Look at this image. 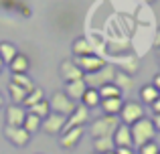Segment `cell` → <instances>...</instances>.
<instances>
[{"label": "cell", "mask_w": 160, "mask_h": 154, "mask_svg": "<svg viewBox=\"0 0 160 154\" xmlns=\"http://www.w3.org/2000/svg\"><path fill=\"white\" fill-rule=\"evenodd\" d=\"M152 122H154V128H156V132H160V114H154Z\"/></svg>", "instance_id": "32"}, {"label": "cell", "mask_w": 160, "mask_h": 154, "mask_svg": "<svg viewBox=\"0 0 160 154\" xmlns=\"http://www.w3.org/2000/svg\"><path fill=\"white\" fill-rule=\"evenodd\" d=\"M154 47H156V49H160V31L156 32V37H154Z\"/></svg>", "instance_id": "35"}, {"label": "cell", "mask_w": 160, "mask_h": 154, "mask_svg": "<svg viewBox=\"0 0 160 154\" xmlns=\"http://www.w3.org/2000/svg\"><path fill=\"white\" fill-rule=\"evenodd\" d=\"M150 107H152V112H154V114H160V97H158V99H156V102H154Z\"/></svg>", "instance_id": "33"}, {"label": "cell", "mask_w": 160, "mask_h": 154, "mask_svg": "<svg viewBox=\"0 0 160 154\" xmlns=\"http://www.w3.org/2000/svg\"><path fill=\"white\" fill-rule=\"evenodd\" d=\"M75 63H77V67L81 69L83 73H93V71H98V69H102L103 65H106V61L102 59V57H98V55H85V57H75Z\"/></svg>", "instance_id": "12"}, {"label": "cell", "mask_w": 160, "mask_h": 154, "mask_svg": "<svg viewBox=\"0 0 160 154\" xmlns=\"http://www.w3.org/2000/svg\"><path fill=\"white\" fill-rule=\"evenodd\" d=\"M112 140H113V144H116V148H134L130 126H126V124H122V122H120V126L116 128Z\"/></svg>", "instance_id": "13"}, {"label": "cell", "mask_w": 160, "mask_h": 154, "mask_svg": "<svg viewBox=\"0 0 160 154\" xmlns=\"http://www.w3.org/2000/svg\"><path fill=\"white\" fill-rule=\"evenodd\" d=\"M41 124H43V120L39 118V116H35V114H31V112L27 110V118H24V122H22V128L28 132V134H35V132H39L41 130Z\"/></svg>", "instance_id": "21"}, {"label": "cell", "mask_w": 160, "mask_h": 154, "mask_svg": "<svg viewBox=\"0 0 160 154\" xmlns=\"http://www.w3.org/2000/svg\"><path fill=\"white\" fill-rule=\"evenodd\" d=\"M85 89H87L85 79H77V81H67V83H65V89H63V91H65V95H67L69 99H73V102L77 103V102H81Z\"/></svg>", "instance_id": "14"}, {"label": "cell", "mask_w": 160, "mask_h": 154, "mask_svg": "<svg viewBox=\"0 0 160 154\" xmlns=\"http://www.w3.org/2000/svg\"><path fill=\"white\" fill-rule=\"evenodd\" d=\"M16 53H18V49L14 47V43H8V41H2V43H0V59H2V65L10 63L16 57Z\"/></svg>", "instance_id": "19"}, {"label": "cell", "mask_w": 160, "mask_h": 154, "mask_svg": "<svg viewBox=\"0 0 160 154\" xmlns=\"http://www.w3.org/2000/svg\"><path fill=\"white\" fill-rule=\"evenodd\" d=\"M120 71L128 73V75H134L138 71V59L136 57H128V61H122V69Z\"/></svg>", "instance_id": "29"}, {"label": "cell", "mask_w": 160, "mask_h": 154, "mask_svg": "<svg viewBox=\"0 0 160 154\" xmlns=\"http://www.w3.org/2000/svg\"><path fill=\"white\" fill-rule=\"evenodd\" d=\"M112 83L122 91V93H124V91H130V89H132L134 79H132V75H128V73H124V71H120V69H116V75H113V81H112Z\"/></svg>", "instance_id": "18"}, {"label": "cell", "mask_w": 160, "mask_h": 154, "mask_svg": "<svg viewBox=\"0 0 160 154\" xmlns=\"http://www.w3.org/2000/svg\"><path fill=\"white\" fill-rule=\"evenodd\" d=\"M41 99H45V91L41 89V87H35V89H32L31 93L24 97L22 106H24V107H31V106H35V103H39Z\"/></svg>", "instance_id": "28"}, {"label": "cell", "mask_w": 160, "mask_h": 154, "mask_svg": "<svg viewBox=\"0 0 160 154\" xmlns=\"http://www.w3.org/2000/svg\"><path fill=\"white\" fill-rule=\"evenodd\" d=\"M91 122V110L83 103L75 106V110L67 116V122H65V128H73V126H85V124Z\"/></svg>", "instance_id": "9"}, {"label": "cell", "mask_w": 160, "mask_h": 154, "mask_svg": "<svg viewBox=\"0 0 160 154\" xmlns=\"http://www.w3.org/2000/svg\"><path fill=\"white\" fill-rule=\"evenodd\" d=\"M158 152H160V146L156 144V140H152V142L142 144V146L138 148V152H136V154H158Z\"/></svg>", "instance_id": "30"}, {"label": "cell", "mask_w": 160, "mask_h": 154, "mask_svg": "<svg viewBox=\"0 0 160 154\" xmlns=\"http://www.w3.org/2000/svg\"><path fill=\"white\" fill-rule=\"evenodd\" d=\"M98 91H99V97H102V99H108V97H122V91L118 89L113 83H106V85L98 87Z\"/></svg>", "instance_id": "27"}, {"label": "cell", "mask_w": 160, "mask_h": 154, "mask_svg": "<svg viewBox=\"0 0 160 154\" xmlns=\"http://www.w3.org/2000/svg\"><path fill=\"white\" fill-rule=\"evenodd\" d=\"M28 112H31V114H35V116H39L41 120H45L49 114H51V106H49L47 99H41L39 103H35V106L28 107Z\"/></svg>", "instance_id": "26"}, {"label": "cell", "mask_w": 160, "mask_h": 154, "mask_svg": "<svg viewBox=\"0 0 160 154\" xmlns=\"http://www.w3.org/2000/svg\"><path fill=\"white\" fill-rule=\"evenodd\" d=\"M130 132H132V142L136 148H140L142 144L146 142H152L154 138H156V128H154V122L152 118H142L138 120V122H134L132 126H130Z\"/></svg>", "instance_id": "1"}, {"label": "cell", "mask_w": 160, "mask_h": 154, "mask_svg": "<svg viewBox=\"0 0 160 154\" xmlns=\"http://www.w3.org/2000/svg\"><path fill=\"white\" fill-rule=\"evenodd\" d=\"M158 154H160V152H158Z\"/></svg>", "instance_id": "43"}, {"label": "cell", "mask_w": 160, "mask_h": 154, "mask_svg": "<svg viewBox=\"0 0 160 154\" xmlns=\"http://www.w3.org/2000/svg\"><path fill=\"white\" fill-rule=\"evenodd\" d=\"M93 154H98V152H93Z\"/></svg>", "instance_id": "42"}, {"label": "cell", "mask_w": 160, "mask_h": 154, "mask_svg": "<svg viewBox=\"0 0 160 154\" xmlns=\"http://www.w3.org/2000/svg\"><path fill=\"white\" fill-rule=\"evenodd\" d=\"M83 132H85V126H73V128H65L61 132V138H59V146L65 148V150H73L75 146H79L83 138Z\"/></svg>", "instance_id": "5"}, {"label": "cell", "mask_w": 160, "mask_h": 154, "mask_svg": "<svg viewBox=\"0 0 160 154\" xmlns=\"http://www.w3.org/2000/svg\"><path fill=\"white\" fill-rule=\"evenodd\" d=\"M8 95H10V102L12 103H20V106H22V102H24V97L28 95V91L10 81V83H8Z\"/></svg>", "instance_id": "24"}, {"label": "cell", "mask_w": 160, "mask_h": 154, "mask_svg": "<svg viewBox=\"0 0 160 154\" xmlns=\"http://www.w3.org/2000/svg\"><path fill=\"white\" fill-rule=\"evenodd\" d=\"M49 106H51V112H57V114H63V116H69L71 112L75 110L77 103L73 99H69L65 95V91H55L49 99Z\"/></svg>", "instance_id": "7"}, {"label": "cell", "mask_w": 160, "mask_h": 154, "mask_svg": "<svg viewBox=\"0 0 160 154\" xmlns=\"http://www.w3.org/2000/svg\"><path fill=\"white\" fill-rule=\"evenodd\" d=\"M108 154H113V152H108Z\"/></svg>", "instance_id": "41"}, {"label": "cell", "mask_w": 160, "mask_h": 154, "mask_svg": "<svg viewBox=\"0 0 160 154\" xmlns=\"http://www.w3.org/2000/svg\"><path fill=\"white\" fill-rule=\"evenodd\" d=\"M0 73H2V65H0Z\"/></svg>", "instance_id": "39"}, {"label": "cell", "mask_w": 160, "mask_h": 154, "mask_svg": "<svg viewBox=\"0 0 160 154\" xmlns=\"http://www.w3.org/2000/svg\"><path fill=\"white\" fill-rule=\"evenodd\" d=\"M124 106V97H108V99H102L99 102V107L106 116H118Z\"/></svg>", "instance_id": "16"}, {"label": "cell", "mask_w": 160, "mask_h": 154, "mask_svg": "<svg viewBox=\"0 0 160 154\" xmlns=\"http://www.w3.org/2000/svg\"><path fill=\"white\" fill-rule=\"evenodd\" d=\"M113 75H116V67L106 63L102 69H98V71H93V73H87L83 79H85L87 87H95V89H98V87L106 85V83H112Z\"/></svg>", "instance_id": "4"}, {"label": "cell", "mask_w": 160, "mask_h": 154, "mask_svg": "<svg viewBox=\"0 0 160 154\" xmlns=\"http://www.w3.org/2000/svg\"><path fill=\"white\" fill-rule=\"evenodd\" d=\"M65 122H67V116L63 114H57V112H51V114L47 116V118L43 120V124H41V130L47 132V134H61L63 130H65Z\"/></svg>", "instance_id": "8"}, {"label": "cell", "mask_w": 160, "mask_h": 154, "mask_svg": "<svg viewBox=\"0 0 160 154\" xmlns=\"http://www.w3.org/2000/svg\"><path fill=\"white\" fill-rule=\"evenodd\" d=\"M158 97H160V93H158V89L152 85V83H148V85H144L140 89V99L146 103V106H152Z\"/></svg>", "instance_id": "22"}, {"label": "cell", "mask_w": 160, "mask_h": 154, "mask_svg": "<svg viewBox=\"0 0 160 154\" xmlns=\"http://www.w3.org/2000/svg\"><path fill=\"white\" fill-rule=\"evenodd\" d=\"M59 73H61L63 81H77V79H83L85 77V73L81 71V69L77 67V63H75L73 59H65L61 65H59Z\"/></svg>", "instance_id": "11"}, {"label": "cell", "mask_w": 160, "mask_h": 154, "mask_svg": "<svg viewBox=\"0 0 160 154\" xmlns=\"http://www.w3.org/2000/svg\"><path fill=\"white\" fill-rule=\"evenodd\" d=\"M93 150L98 154H108L116 150V144H113L112 136L109 138H93Z\"/></svg>", "instance_id": "23"}, {"label": "cell", "mask_w": 160, "mask_h": 154, "mask_svg": "<svg viewBox=\"0 0 160 154\" xmlns=\"http://www.w3.org/2000/svg\"><path fill=\"white\" fill-rule=\"evenodd\" d=\"M2 106H4V95L0 93V107H2Z\"/></svg>", "instance_id": "37"}, {"label": "cell", "mask_w": 160, "mask_h": 154, "mask_svg": "<svg viewBox=\"0 0 160 154\" xmlns=\"http://www.w3.org/2000/svg\"><path fill=\"white\" fill-rule=\"evenodd\" d=\"M8 67H10L12 73H28L31 61H28V57L24 55V53H16V57L8 63Z\"/></svg>", "instance_id": "17"}, {"label": "cell", "mask_w": 160, "mask_h": 154, "mask_svg": "<svg viewBox=\"0 0 160 154\" xmlns=\"http://www.w3.org/2000/svg\"><path fill=\"white\" fill-rule=\"evenodd\" d=\"M113 154H136V152H134V148H116Z\"/></svg>", "instance_id": "31"}, {"label": "cell", "mask_w": 160, "mask_h": 154, "mask_svg": "<svg viewBox=\"0 0 160 154\" xmlns=\"http://www.w3.org/2000/svg\"><path fill=\"white\" fill-rule=\"evenodd\" d=\"M118 126H120V118L118 116L103 114L89 122V134H91V138H109V136H113Z\"/></svg>", "instance_id": "2"}, {"label": "cell", "mask_w": 160, "mask_h": 154, "mask_svg": "<svg viewBox=\"0 0 160 154\" xmlns=\"http://www.w3.org/2000/svg\"><path fill=\"white\" fill-rule=\"evenodd\" d=\"M152 85L156 87V89H158V93H160V73H158V75L152 79Z\"/></svg>", "instance_id": "34"}, {"label": "cell", "mask_w": 160, "mask_h": 154, "mask_svg": "<svg viewBox=\"0 0 160 154\" xmlns=\"http://www.w3.org/2000/svg\"><path fill=\"white\" fill-rule=\"evenodd\" d=\"M4 138L16 148H24L28 142H31L32 136L24 130L22 126H4Z\"/></svg>", "instance_id": "6"}, {"label": "cell", "mask_w": 160, "mask_h": 154, "mask_svg": "<svg viewBox=\"0 0 160 154\" xmlns=\"http://www.w3.org/2000/svg\"><path fill=\"white\" fill-rule=\"evenodd\" d=\"M99 102H102V97H99V91L95 89V87H87L85 93H83L81 97V103L83 106H87L91 110V107H99Z\"/></svg>", "instance_id": "20"}, {"label": "cell", "mask_w": 160, "mask_h": 154, "mask_svg": "<svg viewBox=\"0 0 160 154\" xmlns=\"http://www.w3.org/2000/svg\"><path fill=\"white\" fill-rule=\"evenodd\" d=\"M158 65H160V49H158Z\"/></svg>", "instance_id": "38"}, {"label": "cell", "mask_w": 160, "mask_h": 154, "mask_svg": "<svg viewBox=\"0 0 160 154\" xmlns=\"http://www.w3.org/2000/svg\"><path fill=\"white\" fill-rule=\"evenodd\" d=\"M24 118H27V107L20 103H10L4 107V122L6 126H22Z\"/></svg>", "instance_id": "10"}, {"label": "cell", "mask_w": 160, "mask_h": 154, "mask_svg": "<svg viewBox=\"0 0 160 154\" xmlns=\"http://www.w3.org/2000/svg\"><path fill=\"white\" fill-rule=\"evenodd\" d=\"M71 51H73L75 57H85V55H95V47L91 45L89 39H85V37H77V39L73 41V47H71Z\"/></svg>", "instance_id": "15"}, {"label": "cell", "mask_w": 160, "mask_h": 154, "mask_svg": "<svg viewBox=\"0 0 160 154\" xmlns=\"http://www.w3.org/2000/svg\"><path fill=\"white\" fill-rule=\"evenodd\" d=\"M0 65H2V59H0Z\"/></svg>", "instance_id": "40"}, {"label": "cell", "mask_w": 160, "mask_h": 154, "mask_svg": "<svg viewBox=\"0 0 160 154\" xmlns=\"http://www.w3.org/2000/svg\"><path fill=\"white\" fill-rule=\"evenodd\" d=\"M142 2H144V4H154L156 0H142Z\"/></svg>", "instance_id": "36"}, {"label": "cell", "mask_w": 160, "mask_h": 154, "mask_svg": "<svg viewBox=\"0 0 160 154\" xmlns=\"http://www.w3.org/2000/svg\"><path fill=\"white\" fill-rule=\"evenodd\" d=\"M144 116H146V114H144V106H142L140 102H124V106H122L118 118H120L122 124H126V126H132L134 122L142 120Z\"/></svg>", "instance_id": "3"}, {"label": "cell", "mask_w": 160, "mask_h": 154, "mask_svg": "<svg viewBox=\"0 0 160 154\" xmlns=\"http://www.w3.org/2000/svg\"><path fill=\"white\" fill-rule=\"evenodd\" d=\"M10 81H12V83H16V85H20L22 89H27L28 93H31V91L37 87L35 83H32V79L28 77V73H12Z\"/></svg>", "instance_id": "25"}]
</instances>
